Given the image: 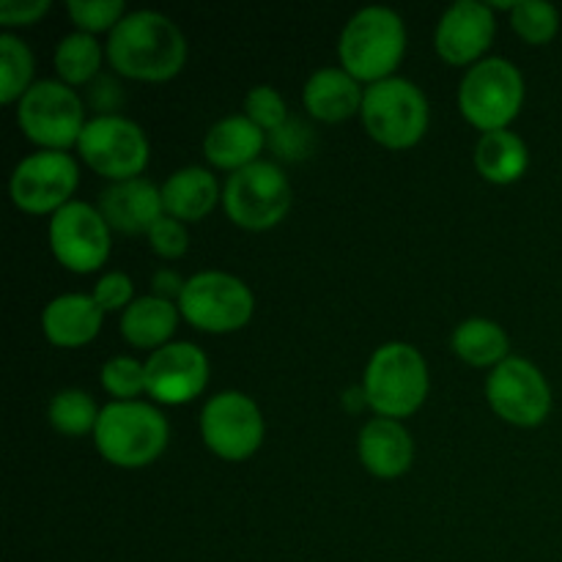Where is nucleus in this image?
<instances>
[{"label": "nucleus", "mask_w": 562, "mask_h": 562, "mask_svg": "<svg viewBox=\"0 0 562 562\" xmlns=\"http://www.w3.org/2000/svg\"><path fill=\"white\" fill-rule=\"evenodd\" d=\"M108 60L115 75L165 82L187 64V36L179 22L154 9H135L110 31Z\"/></svg>", "instance_id": "1"}, {"label": "nucleus", "mask_w": 562, "mask_h": 562, "mask_svg": "<svg viewBox=\"0 0 562 562\" xmlns=\"http://www.w3.org/2000/svg\"><path fill=\"white\" fill-rule=\"evenodd\" d=\"M170 439L168 417L148 401H110L99 412L93 445L108 464L143 470L165 453Z\"/></svg>", "instance_id": "2"}, {"label": "nucleus", "mask_w": 562, "mask_h": 562, "mask_svg": "<svg viewBox=\"0 0 562 562\" xmlns=\"http://www.w3.org/2000/svg\"><path fill=\"white\" fill-rule=\"evenodd\" d=\"M406 53V25L390 5H366L344 25L338 38L340 66L360 82L387 80Z\"/></svg>", "instance_id": "3"}, {"label": "nucleus", "mask_w": 562, "mask_h": 562, "mask_svg": "<svg viewBox=\"0 0 562 562\" xmlns=\"http://www.w3.org/2000/svg\"><path fill=\"white\" fill-rule=\"evenodd\" d=\"M428 387V362L417 346L404 340H390L382 344L368 360L362 373V393L368 406L379 417L401 420L409 417L426 404Z\"/></svg>", "instance_id": "4"}, {"label": "nucleus", "mask_w": 562, "mask_h": 562, "mask_svg": "<svg viewBox=\"0 0 562 562\" xmlns=\"http://www.w3.org/2000/svg\"><path fill=\"white\" fill-rule=\"evenodd\" d=\"M360 119L379 146L401 151L426 137L431 108L417 82L395 75L366 86Z\"/></svg>", "instance_id": "5"}, {"label": "nucleus", "mask_w": 562, "mask_h": 562, "mask_svg": "<svg viewBox=\"0 0 562 562\" xmlns=\"http://www.w3.org/2000/svg\"><path fill=\"white\" fill-rule=\"evenodd\" d=\"M525 104V77L508 58H483L464 71L459 110L475 130H508Z\"/></svg>", "instance_id": "6"}, {"label": "nucleus", "mask_w": 562, "mask_h": 562, "mask_svg": "<svg viewBox=\"0 0 562 562\" xmlns=\"http://www.w3.org/2000/svg\"><path fill=\"white\" fill-rule=\"evenodd\" d=\"M181 318L209 335H228L247 327L256 313V294L234 272L203 269L187 278L179 296Z\"/></svg>", "instance_id": "7"}, {"label": "nucleus", "mask_w": 562, "mask_h": 562, "mask_svg": "<svg viewBox=\"0 0 562 562\" xmlns=\"http://www.w3.org/2000/svg\"><path fill=\"white\" fill-rule=\"evenodd\" d=\"M16 124L38 148L66 151L88 124L86 99L64 80H36L16 102Z\"/></svg>", "instance_id": "8"}, {"label": "nucleus", "mask_w": 562, "mask_h": 562, "mask_svg": "<svg viewBox=\"0 0 562 562\" xmlns=\"http://www.w3.org/2000/svg\"><path fill=\"white\" fill-rule=\"evenodd\" d=\"M291 181L272 159H258L228 176L223 187V209L234 225L245 231H269L283 223L291 209Z\"/></svg>", "instance_id": "9"}, {"label": "nucleus", "mask_w": 562, "mask_h": 562, "mask_svg": "<svg viewBox=\"0 0 562 562\" xmlns=\"http://www.w3.org/2000/svg\"><path fill=\"white\" fill-rule=\"evenodd\" d=\"M77 151L93 173L113 184L137 179L146 170L151 143L146 130L126 115H91L77 140Z\"/></svg>", "instance_id": "10"}, {"label": "nucleus", "mask_w": 562, "mask_h": 562, "mask_svg": "<svg viewBox=\"0 0 562 562\" xmlns=\"http://www.w3.org/2000/svg\"><path fill=\"white\" fill-rule=\"evenodd\" d=\"M198 428L217 459L247 461L267 437V420L256 401L241 390H223L203 404Z\"/></svg>", "instance_id": "11"}, {"label": "nucleus", "mask_w": 562, "mask_h": 562, "mask_svg": "<svg viewBox=\"0 0 562 562\" xmlns=\"http://www.w3.org/2000/svg\"><path fill=\"white\" fill-rule=\"evenodd\" d=\"M80 184V168L69 151H38L27 154L14 165L9 179V195L16 209L27 214H49L75 201Z\"/></svg>", "instance_id": "12"}, {"label": "nucleus", "mask_w": 562, "mask_h": 562, "mask_svg": "<svg viewBox=\"0 0 562 562\" xmlns=\"http://www.w3.org/2000/svg\"><path fill=\"white\" fill-rule=\"evenodd\" d=\"M486 401L494 415L519 428H536L552 415V387L527 357L510 355L488 371Z\"/></svg>", "instance_id": "13"}, {"label": "nucleus", "mask_w": 562, "mask_h": 562, "mask_svg": "<svg viewBox=\"0 0 562 562\" xmlns=\"http://www.w3.org/2000/svg\"><path fill=\"white\" fill-rule=\"evenodd\" d=\"M49 250L55 261L75 274L97 272L110 258V225L97 206L71 201L49 217Z\"/></svg>", "instance_id": "14"}, {"label": "nucleus", "mask_w": 562, "mask_h": 562, "mask_svg": "<svg viewBox=\"0 0 562 562\" xmlns=\"http://www.w3.org/2000/svg\"><path fill=\"white\" fill-rule=\"evenodd\" d=\"M209 373L212 366L201 346L190 340H170L148 355L146 395H151L154 404L184 406L206 390Z\"/></svg>", "instance_id": "15"}, {"label": "nucleus", "mask_w": 562, "mask_h": 562, "mask_svg": "<svg viewBox=\"0 0 562 562\" xmlns=\"http://www.w3.org/2000/svg\"><path fill=\"white\" fill-rule=\"evenodd\" d=\"M497 33V16L492 3L483 0H456L439 16L434 31L437 55L450 66H475L492 47Z\"/></svg>", "instance_id": "16"}, {"label": "nucleus", "mask_w": 562, "mask_h": 562, "mask_svg": "<svg viewBox=\"0 0 562 562\" xmlns=\"http://www.w3.org/2000/svg\"><path fill=\"white\" fill-rule=\"evenodd\" d=\"M97 209L119 234H148L157 220L165 217L162 190L143 176L104 187Z\"/></svg>", "instance_id": "17"}, {"label": "nucleus", "mask_w": 562, "mask_h": 562, "mask_svg": "<svg viewBox=\"0 0 562 562\" xmlns=\"http://www.w3.org/2000/svg\"><path fill=\"white\" fill-rule=\"evenodd\" d=\"M357 453H360L362 467L373 477L393 481V477L409 472L412 461H415V442H412V434L406 431L401 420L373 417L362 426L360 437H357Z\"/></svg>", "instance_id": "18"}, {"label": "nucleus", "mask_w": 562, "mask_h": 562, "mask_svg": "<svg viewBox=\"0 0 562 562\" xmlns=\"http://www.w3.org/2000/svg\"><path fill=\"white\" fill-rule=\"evenodd\" d=\"M104 324V311L91 294H60L49 300L42 311L44 338L60 349H80L91 344Z\"/></svg>", "instance_id": "19"}, {"label": "nucleus", "mask_w": 562, "mask_h": 562, "mask_svg": "<svg viewBox=\"0 0 562 562\" xmlns=\"http://www.w3.org/2000/svg\"><path fill=\"white\" fill-rule=\"evenodd\" d=\"M362 99H366V86L344 66H322L302 86V104L307 115L327 124H338L360 113Z\"/></svg>", "instance_id": "20"}, {"label": "nucleus", "mask_w": 562, "mask_h": 562, "mask_svg": "<svg viewBox=\"0 0 562 562\" xmlns=\"http://www.w3.org/2000/svg\"><path fill=\"white\" fill-rule=\"evenodd\" d=\"M263 146H267V132L252 124L245 113L223 115L209 126L206 137H203V154L209 162L220 170H231V173L258 162Z\"/></svg>", "instance_id": "21"}, {"label": "nucleus", "mask_w": 562, "mask_h": 562, "mask_svg": "<svg viewBox=\"0 0 562 562\" xmlns=\"http://www.w3.org/2000/svg\"><path fill=\"white\" fill-rule=\"evenodd\" d=\"M162 190L165 214L181 220V223H198L220 203V181L217 176L201 165H187L173 170L168 179L159 184Z\"/></svg>", "instance_id": "22"}, {"label": "nucleus", "mask_w": 562, "mask_h": 562, "mask_svg": "<svg viewBox=\"0 0 562 562\" xmlns=\"http://www.w3.org/2000/svg\"><path fill=\"white\" fill-rule=\"evenodd\" d=\"M179 302L162 300L157 294L137 296L124 313H121V335L135 349H162L170 344L176 327H179Z\"/></svg>", "instance_id": "23"}, {"label": "nucleus", "mask_w": 562, "mask_h": 562, "mask_svg": "<svg viewBox=\"0 0 562 562\" xmlns=\"http://www.w3.org/2000/svg\"><path fill=\"white\" fill-rule=\"evenodd\" d=\"M475 170L492 184H514L530 168V148L516 132H481L472 151Z\"/></svg>", "instance_id": "24"}, {"label": "nucleus", "mask_w": 562, "mask_h": 562, "mask_svg": "<svg viewBox=\"0 0 562 562\" xmlns=\"http://www.w3.org/2000/svg\"><path fill=\"white\" fill-rule=\"evenodd\" d=\"M450 346L453 355L472 368H497L510 357V338L503 324L483 316L461 322L450 335Z\"/></svg>", "instance_id": "25"}, {"label": "nucleus", "mask_w": 562, "mask_h": 562, "mask_svg": "<svg viewBox=\"0 0 562 562\" xmlns=\"http://www.w3.org/2000/svg\"><path fill=\"white\" fill-rule=\"evenodd\" d=\"M108 58V49L99 44V38L93 33L86 31H71L66 33L58 42L53 55L55 71H58V80H64L66 86H91L93 80L102 71V60Z\"/></svg>", "instance_id": "26"}, {"label": "nucleus", "mask_w": 562, "mask_h": 562, "mask_svg": "<svg viewBox=\"0 0 562 562\" xmlns=\"http://www.w3.org/2000/svg\"><path fill=\"white\" fill-rule=\"evenodd\" d=\"M36 58L31 47L11 31L0 33V102L16 104L33 86Z\"/></svg>", "instance_id": "27"}, {"label": "nucleus", "mask_w": 562, "mask_h": 562, "mask_svg": "<svg viewBox=\"0 0 562 562\" xmlns=\"http://www.w3.org/2000/svg\"><path fill=\"white\" fill-rule=\"evenodd\" d=\"M99 406L86 390L66 387L49 398L47 404V420L64 437H86L93 434L99 420Z\"/></svg>", "instance_id": "28"}, {"label": "nucleus", "mask_w": 562, "mask_h": 562, "mask_svg": "<svg viewBox=\"0 0 562 562\" xmlns=\"http://www.w3.org/2000/svg\"><path fill=\"white\" fill-rule=\"evenodd\" d=\"M510 25L527 44H549L560 31V11L547 0H516Z\"/></svg>", "instance_id": "29"}, {"label": "nucleus", "mask_w": 562, "mask_h": 562, "mask_svg": "<svg viewBox=\"0 0 562 562\" xmlns=\"http://www.w3.org/2000/svg\"><path fill=\"white\" fill-rule=\"evenodd\" d=\"M99 382L113 401H137V395L146 393V362L130 355L110 357L99 371Z\"/></svg>", "instance_id": "30"}, {"label": "nucleus", "mask_w": 562, "mask_h": 562, "mask_svg": "<svg viewBox=\"0 0 562 562\" xmlns=\"http://www.w3.org/2000/svg\"><path fill=\"white\" fill-rule=\"evenodd\" d=\"M66 11H69L77 31L93 33V36L99 31H113L130 14L124 0H69Z\"/></svg>", "instance_id": "31"}, {"label": "nucleus", "mask_w": 562, "mask_h": 562, "mask_svg": "<svg viewBox=\"0 0 562 562\" xmlns=\"http://www.w3.org/2000/svg\"><path fill=\"white\" fill-rule=\"evenodd\" d=\"M245 115L263 132H274L291 119L283 93L274 86H252L245 97Z\"/></svg>", "instance_id": "32"}, {"label": "nucleus", "mask_w": 562, "mask_h": 562, "mask_svg": "<svg viewBox=\"0 0 562 562\" xmlns=\"http://www.w3.org/2000/svg\"><path fill=\"white\" fill-rule=\"evenodd\" d=\"M91 296L97 300V305L102 307L104 313H113V311L124 313L126 307L137 300L135 283H132L130 274L121 272V269H110V272H104L102 278L97 280V285H93Z\"/></svg>", "instance_id": "33"}, {"label": "nucleus", "mask_w": 562, "mask_h": 562, "mask_svg": "<svg viewBox=\"0 0 562 562\" xmlns=\"http://www.w3.org/2000/svg\"><path fill=\"white\" fill-rule=\"evenodd\" d=\"M146 239H148V247H151L159 258H168V261L181 258L187 250H190V234H187V223L170 217V214H165V217L157 220V225L148 231Z\"/></svg>", "instance_id": "34"}, {"label": "nucleus", "mask_w": 562, "mask_h": 562, "mask_svg": "<svg viewBox=\"0 0 562 562\" xmlns=\"http://www.w3.org/2000/svg\"><path fill=\"white\" fill-rule=\"evenodd\" d=\"M267 143L272 146V151L278 154L280 159H289V162H296V159L307 157L313 148V130L302 124L300 119H289L280 130L269 132Z\"/></svg>", "instance_id": "35"}, {"label": "nucleus", "mask_w": 562, "mask_h": 562, "mask_svg": "<svg viewBox=\"0 0 562 562\" xmlns=\"http://www.w3.org/2000/svg\"><path fill=\"white\" fill-rule=\"evenodd\" d=\"M49 11V0H3L0 3V25L5 31L22 25H33Z\"/></svg>", "instance_id": "36"}, {"label": "nucleus", "mask_w": 562, "mask_h": 562, "mask_svg": "<svg viewBox=\"0 0 562 562\" xmlns=\"http://www.w3.org/2000/svg\"><path fill=\"white\" fill-rule=\"evenodd\" d=\"M121 102H124V91H121V82L115 77L99 75L88 86V104L97 110V115H115Z\"/></svg>", "instance_id": "37"}, {"label": "nucleus", "mask_w": 562, "mask_h": 562, "mask_svg": "<svg viewBox=\"0 0 562 562\" xmlns=\"http://www.w3.org/2000/svg\"><path fill=\"white\" fill-rule=\"evenodd\" d=\"M184 285H187V278H181V274L170 267L157 269V272L151 274V294L162 296V300L179 302Z\"/></svg>", "instance_id": "38"}, {"label": "nucleus", "mask_w": 562, "mask_h": 562, "mask_svg": "<svg viewBox=\"0 0 562 562\" xmlns=\"http://www.w3.org/2000/svg\"><path fill=\"white\" fill-rule=\"evenodd\" d=\"M344 404H346V409H355V412H360L362 406H368L366 393H362V384H360V387L346 390V393H344Z\"/></svg>", "instance_id": "39"}]
</instances>
